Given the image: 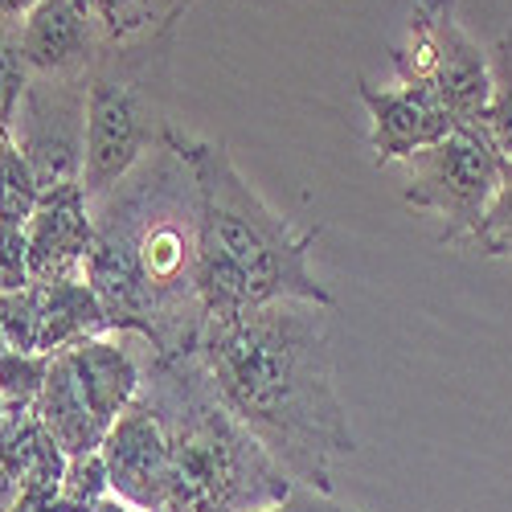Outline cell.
<instances>
[{"label":"cell","mask_w":512,"mask_h":512,"mask_svg":"<svg viewBox=\"0 0 512 512\" xmlns=\"http://www.w3.org/2000/svg\"><path fill=\"white\" fill-rule=\"evenodd\" d=\"M357 95L369 107V148H373V164H394V160H410L414 152L431 148L439 140H447L455 132L451 111L422 87H373L369 78L357 82Z\"/></svg>","instance_id":"7c38bea8"},{"label":"cell","mask_w":512,"mask_h":512,"mask_svg":"<svg viewBox=\"0 0 512 512\" xmlns=\"http://www.w3.org/2000/svg\"><path fill=\"white\" fill-rule=\"evenodd\" d=\"M0 340L17 353H41V308L37 283L21 291H0Z\"/></svg>","instance_id":"ffe728a7"},{"label":"cell","mask_w":512,"mask_h":512,"mask_svg":"<svg viewBox=\"0 0 512 512\" xmlns=\"http://www.w3.org/2000/svg\"><path fill=\"white\" fill-rule=\"evenodd\" d=\"M29 82H33V70L21 50V25H5L0 29V123H5L9 132H13V119L21 111Z\"/></svg>","instance_id":"7402d4cb"},{"label":"cell","mask_w":512,"mask_h":512,"mask_svg":"<svg viewBox=\"0 0 512 512\" xmlns=\"http://www.w3.org/2000/svg\"><path fill=\"white\" fill-rule=\"evenodd\" d=\"M21 500V480L9 472L5 463H0V512H13Z\"/></svg>","instance_id":"484cf974"},{"label":"cell","mask_w":512,"mask_h":512,"mask_svg":"<svg viewBox=\"0 0 512 512\" xmlns=\"http://www.w3.org/2000/svg\"><path fill=\"white\" fill-rule=\"evenodd\" d=\"M455 9L459 0H414L410 33L390 50V62L402 87L431 91L451 111L455 127H476L492 103V70Z\"/></svg>","instance_id":"8992f818"},{"label":"cell","mask_w":512,"mask_h":512,"mask_svg":"<svg viewBox=\"0 0 512 512\" xmlns=\"http://www.w3.org/2000/svg\"><path fill=\"white\" fill-rule=\"evenodd\" d=\"M95 246V205L82 185L46 189L25 222L29 279L33 283H66L87 279V259Z\"/></svg>","instance_id":"8fae6325"},{"label":"cell","mask_w":512,"mask_h":512,"mask_svg":"<svg viewBox=\"0 0 512 512\" xmlns=\"http://www.w3.org/2000/svg\"><path fill=\"white\" fill-rule=\"evenodd\" d=\"M111 496V480H107V463L99 451L91 455H74L66 463V476H62V500L82 508V512H91L99 500Z\"/></svg>","instance_id":"603a6c76"},{"label":"cell","mask_w":512,"mask_h":512,"mask_svg":"<svg viewBox=\"0 0 512 512\" xmlns=\"http://www.w3.org/2000/svg\"><path fill=\"white\" fill-rule=\"evenodd\" d=\"M140 402L156 414L173 455L164 512H259L295 492V480L230 414L201 353L148 357Z\"/></svg>","instance_id":"277c9868"},{"label":"cell","mask_w":512,"mask_h":512,"mask_svg":"<svg viewBox=\"0 0 512 512\" xmlns=\"http://www.w3.org/2000/svg\"><path fill=\"white\" fill-rule=\"evenodd\" d=\"M50 365H54V353H17V349L0 353V398H5L9 414H25L37 406Z\"/></svg>","instance_id":"ac0fdd59"},{"label":"cell","mask_w":512,"mask_h":512,"mask_svg":"<svg viewBox=\"0 0 512 512\" xmlns=\"http://www.w3.org/2000/svg\"><path fill=\"white\" fill-rule=\"evenodd\" d=\"M9 422V406H5V398H0V426Z\"/></svg>","instance_id":"4316f807"},{"label":"cell","mask_w":512,"mask_h":512,"mask_svg":"<svg viewBox=\"0 0 512 512\" xmlns=\"http://www.w3.org/2000/svg\"><path fill=\"white\" fill-rule=\"evenodd\" d=\"M21 50L33 78L87 82L107 50V37L87 0H41L21 21Z\"/></svg>","instance_id":"30bf717a"},{"label":"cell","mask_w":512,"mask_h":512,"mask_svg":"<svg viewBox=\"0 0 512 512\" xmlns=\"http://www.w3.org/2000/svg\"><path fill=\"white\" fill-rule=\"evenodd\" d=\"M328 308L275 300L201 328V361L230 414L283 472L332 496V467L357 451L349 410L336 390Z\"/></svg>","instance_id":"6da1fadb"},{"label":"cell","mask_w":512,"mask_h":512,"mask_svg":"<svg viewBox=\"0 0 512 512\" xmlns=\"http://www.w3.org/2000/svg\"><path fill=\"white\" fill-rule=\"evenodd\" d=\"M33 414L41 418V426L58 439V447L74 459V455H91L103 447L107 431H103V422L91 414L87 398H82L78 390V381L66 365L62 353H54V365H50V377H46V390H41Z\"/></svg>","instance_id":"9a60e30c"},{"label":"cell","mask_w":512,"mask_h":512,"mask_svg":"<svg viewBox=\"0 0 512 512\" xmlns=\"http://www.w3.org/2000/svg\"><path fill=\"white\" fill-rule=\"evenodd\" d=\"M467 246L480 250L484 259H512V160L504 164V181H500L492 205L484 209L480 226L467 238Z\"/></svg>","instance_id":"44dd1931"},{"label":"cell","mask_w":512,"mask_h":512,"mask_svg":"<svg viewBox=\"0 0 512 512\" xmlns=\"http://www.w3.org/2000/svg\"><path fill=\"white\" fill-rule=\"evenodd\" d=\"M132 340H136L132 332H103L62 349L78 390L87 398L91 414L103 422V431H111L115 418L140 398V386H144L152 345L140 340V349H132Z\"/></svg>","instance_id":"4fadbf2b"},{"label":"cell","mask_w":512,"mask_h":512,"mask_svg":"<svg viewBox=\"0 0 512 512\" xmlns=\"http://www.w3.org/2000/svg\"><path fill=\"white\" fill-rule=\"evenodd\" d=\"M488 70H492V103L484 115L488 136L496 140L500 156L512 160V29L496 37L488 50Z\"/></svg>","instance_id":"d6986e66"},{"label":"cell","mask_w":512,"mask_h":512,"mask_svg":"<svg viewBox=\"0 0 512 512\" xmlns=\"http://www.w3.org/2000/svg\"><path fill=\"white\" fill-rule=\"evenodd\" d=\"M173 41L160 33L127 46H107L87 78V164L82 189L91 205L107 197L132 168L152 156L168 132L173 103Z\"/></svg>","instance_id":"5b68a950"},{"label":"cell","mask_w":512,"mask_h":512,"mask_svg":"<svg viewBox=\"0 0 512 512\" xmlns=\"http://www.w3.org/2000/svg\"><path fill=\"white\" fill-rule=\"evenodd\" d=\"M103 25L107 46H127L160 33H177V21L193 0H87Z\"/></svg>","instance_id":"e0dca14e"},{"label":"cell","mask_w":512,"mask_h":512,"mask_svg":"<svg viewBox=\"0 0 512 512\" xmlns=\"http://www.w3.org/2000/svg\"><path fill=\"white\" fill-rule=\"evenodd\" d=\"M259 512H357V508H345V504H336L332 496L324 492H312V488H300L295 484V492L271 508H259Z\"/></svg>","instance_id":"cb8c5ba5"},{"label":"cell","mask_w":512,"mask_h":512,"mask_svg":"<svg viewBox=\"0 0 512 512\" xmlns=\"http://www.w3.org/2000/svg\"><path fill=\"white\" fill-rule=\"evenodd\" d=\"M13 144L37 189L82 185L87 164V82L33 78L13 119Z\"/></svg>","instance_id":"ba28073f"},{"label":"cell","mask_w":512,"mask_h":512,"mask_svg":"<svg viewBox=\"0 0 512 512\" xmlns=\"http://www.w3.org/2000/svg\"><path fill=\"white\" fill-rule=\"evenodd\" d=\"M197 181V295L209 320H234L275 300L332 308V291L312 275L320 230H295L238 173L226 144L168 132Z\"/></svg>","instance_id":"3957f363"},{"label":"cell","mask_w":512,"mask_h":512,"mask_svg":"<svg viewBox=\"0 0 512 512\" xmlns=\"http://www.w3.org/2000/svg\"><path fill=\"white\" fill-rule=\"evenodd\" d=\"M0 353H5V340H0Z\"/></svg>","instance_id":"83f0119b"},{"label":"cell","mask_w":512,"mask_h":512,"mask_svg":"<svg viewBox=\"0 0 512 512\" xmlns=\"http://www.w3.org/2000/svg\"><path fill=\"white\" fill-rule=\"evenodd\" d=\"M87 283L103 300L111 332L148 340L160 357L201 345L197 181L168 140L95 201Z\"/></svg>","instance_id":"7a4b0ae2"},{"label":"cell","mask_w":512,"mask_h":512,"mask_svg":"<svg viewBox=\"0 0 512 512\" xmlns=\"http://www.w3.org/2000/svg\"><path fill=\"white\" fill-rule=\"evenodd\" d=\"M504 156L488 127H455V132L431 148H422L406 160V193L402 201L410 209L439 213L447 222L443 246H467L472 230L480 226L484 209L492 205L500 181H504Z\"/></svg>","instance_id":"52a82bcc"},{"label":"cell","mask_w":512,"mask_h":512,"mask_svg":"<svg viewBox=\"0 0 512 512\" xmlns=\"http://www.w3.org/2000/svg\"><path fill=\"white\" fill-rule=\"evenodd\" d=\"M99 455L107 463L111 496L132 504L136 512H164L168 508L173 455H168L164 426L156 422V414L140 398L115 418Z\"/></svg>","instance_id":"9c48e42d"},{"label":"cell","mask_w":512,"mask_h":512,"mask_svg":"<svg viewBox=\"0 0 512 512\" xmlns=\"http://www.w3.org/2000/svg\"><path fill=\"white\" fill-rule=\"evenodd\" d=\"M0 463L21 480V496H62V476L70 455L41 426L33 410L9 414L0 426Z\"/></svg>","instance_id":"5bb4252c"},{"label":"cell","mask_w":512,"mask_h":512,"mask_svg":"<svg viewBox=\"0 0 512 512\" xmlns=\"http://www.w3.org/2000/svg\"><path fill=\"white\" fill-rule=\"evenodd\" d=\"M41 0H0V29L5 25H21Z\"/></svg>","instance_id":"d4e9b609"},{"label":"cell","mask_w":512,"mask_h":512,"mask_svg":"<svg viewBox=\"0 0 512 512\" xmlns=\"http://www.w3.org/2000/svg\"><path fill=\"white\" fill-rule=\"evenodd\" d=\"M37 308H41V353H62L87 336L111 332L103 300L87 279L37 283Z\"/></svg>","instance_id":"2e32d148"}]
</instances>
